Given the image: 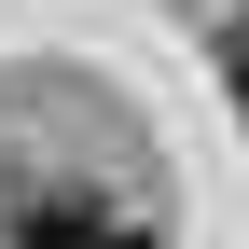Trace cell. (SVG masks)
Listing matches in <instances>:
<instances>
[{
  "mask_svg": "<svg viewBox=\"0 0 249 249\" xmlns=\"http://www.w3.org/2000/svg\"><path fill=\"white\" fill-rule=\"evenodd\" d=\"M222 83H235V111H249V28H235V42H222Z\"/></svg>",
  "mask_w": 249,
  "mask_h": 249,
  "instance_id": "obj_2",
  "label": "cell"
},
{
  "mask_svg": "<svg viewBox=\"0 0 249 249\" xmlns=\"http://www.w3.org/2000/svg\"><path fill=\"white\" fill-rule=\"evenodd\" d=\"M97 235H111L97 194H28V208H14V249H97Z\"/></svg>",
  "mask_w": 249,
  "mask_h": 249,
  "instance_id": "obj_1",
  "label": "cell"
},
{
  "mask_svg": "<svg viewBox=\"0 0 249 249\" xmlns=\"http://www.w3.org/2000/svg\"><path fill=\"white\" fill-rule=\"evenodd\" d=\"M97 249H152V235H139V222H111V235H97Z\"/></svg>",
  "mask_w": 249,
  "mask_h": 249,
  "instance_id": "obj_3",
  "label": "cell"
}]
</instances>
